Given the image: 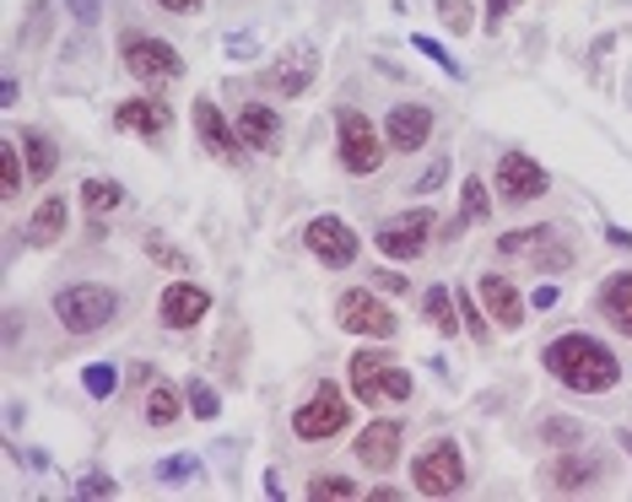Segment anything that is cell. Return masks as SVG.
<instances>
[{"mask_svg":"<svg viewBox=\"0 0 632 502\" xmlns=\"http://www.w3.org/2000/svg\"><path fill=\"white\" fill-rule=\"evenodd\" d=\"M541 362H547L551 378H562V383L579 389V395H605V389H616V378H622V362H616L594 335H562V340H551Z\"/></svg>","mask_w":632,"mask_h":502,"instance_id":"cell-1","label":"cell"},{"mask_svg":"<svg viewBox=\"0 0 632 502\" xmlns=\"http://www.w3.org/2000/svg\"><path fill=\"white\" fill-rule=\"evenodd\" d=\"M114 314H120V293L98 281H77L54 297V319L71 335H98L103 325H114Z\"/></svg>","mask_w":632,"mask_h":502,"instance_id":"cell-2","label":"cell"},{"mask_svg":"<svg viewBox=\"0 0 632 502\" xmlns=\"http://www.w3.org/2000/svg\"><path fill=\"white\" fill-rule=\"evenodd\" d=\"M411 481H417V498H455V492H465L460 443H455V438H438L427 454H417Z\"/></svg>","mask_w":632,"mask_h":502,"instance_id":"cell-3","label":"cell"},{"mask_svg":"<svg viewBox=\"0 0 632 502\" xmlns=\"http://www.w3.org/2000/svg\"><path fill=\"white\" fill-rule=\"evenodd\" d=\"M346 427H351V406L340 400L336 383H319L314 400L297 406V417H293V432L303 438V443H330V438H340Z\"/></svg>","mask_w":632,"mask_h":502,"instance_id":"cell-4","label":"cell"},{"mask_svg":"<svg viewBox=\"0 0 632 502\" xmlns=\"http://www.w3.org/2000/svg\"><path fill=\"white\" fill-rule=\"evenodd\" d=\"M336 141H340V167L346 173H374L384 163V135L357 109H340L336 114Z\"/></svg>","mask_w":632,"mask_h":502,"instance_id":"cell-5","label":"cell"},{"mask_svg":"<svg viewBox=\"0 0 632 502\" xmlns=\"http://www.w3.org/2000/svg\"><path fill=\"white\" fill-rule=\"evenodd\" d=\"M498 254H508V259H536V270H568V265H573V249L557 244V233H551L547 222L503 233V238H498Z\"/></svg>","mask_w":632,"mask_h":502,"instance_id":"cell-6","label":"cell"},{"mask_svg":"<svg viewBox=\"0 0 632 502\" xmlns=\"http://www.w3.org/2000/svg\"><path fill=\"white\" fill-rule=\"evenodd\" d=\"M303 244L314 259H325V265H357V254H363V238L351 233V222H340V216H314L308 222V233H303Z\"/></svg>","mask_w":632,"mask_h":502,"instance_id":"cell-7","label":"cell"},{"mask_svg":"<svg viewBox=\"0 0 632 502\" xmlns=\"http://www.w3.org/2000/svg\"><path fill=\"white\" fill-rule=\"evenodd\" d=\"M551 189L547 167L536 163V157H524V152H503V163H498V195H503L508 206H524V201H541Z\"/></svg>","mask_w":632,"mask_h":502,"instance_id":"cell-8","label":"cell"},{"mask_svg":"<svg viewBox=\"0 0 632 502\" xmlns=\"http://www.w3.org/2000/svg\"><path fill=\"white\" fill-rule=\"evenodd\" d=\"M336 319H340V330H351V335H374V340H389V335L400 330L395 325V314L384 308L374 293H340V303H336Z\"/></svg>","mask_w":632,"mask_h":502,"instance_id":"cell-9","label":"cell"},{"mask_svg":"<svg viewBox=\"0 0 632 502\" xmlns=\"http://www.w3.org/2000/svg\"><path fill=\"white\" fill-rule=\"evenodd\" d=\"M125 71L141 76V82H179V76H184V60H179V49L163 39H130Z\"/></svg>","mask_w":632,"mask_h":502,"instance_id":"cell-10","label":"cell"},{"mask_svg":"<svg viewBox=\"0 0 632 502\" xmlns=\"http://www.w3.org/2000/svg\"><path fill=\"white\" fill-rule=\"evenodd\" d=\"M432 211H400L395 222H384L379 227V254L389 259H417L427 249V238H432Z\"/></svg>","mask_w":632,"mask_h":502,"instance_id":"cell-11","label":"cell"},{"mask_svg":"<svg viewBox=\"0 0 632 502\" xmlns=\"http://www.w3.org/2000/svg\"><path fill=\"white\" fill-rule=\"evenodd\" d=\"M195 135H201V146H206L211 157H222V163H238V152H244L238 125H227L211 98H195Z\"/></svg>","mask_w":632,"mask_h":502,"instance_id":"cell-12","label":"cell"},{"mask_svg":"<svg viewBox=\"0 0 632 502\" xmlns=\"http://www.w3.org/2000/svg\"><path fill=\"white\" fill-rule=\"evenodd\" d=\"M319 76V49H308V43H293L282 60H276V71H271V86L276 92H287V98H303L308 86Z\"/></svg>","mask_w":632,"mask_h":502,"instance_id":"cell-13","label":"cell"},{"mask_svg":"<svg viewBox=\"0 0 632 502\" xmlns=\"http://www.w3.org/2000/svg\"><path fill=\"white\" fill-rule=\"evenodd\" d=\"M384 135H389L395 152H421L427 135H432V109H421V103H400V109H389Z\"/></svg>","mask_w":632,"mask_h":502,"instance_id":"cell-14","label":"cell"},{"mask_svg":"<svg viewBox=\"0 0 632 502\" xmlns=\"http://www.w3.org/2000/svg\"><path fill=\"white\" fill-rule=\"evenodd\" d=\"M157 314H163V325H169V330H195V325L211 314V293L190 287V281H179V287H169V293H163Z\"/></svg>","mask_w":632,"mask_h":502,"instance_id":"cell-15","label":"cell"},{"mask_svg":"<svg viewBox=\"0 0 632 502\" xmlns=\"http://www.w3.org/2000/svg\"><path fill=\"white\" fill-rule=\"evenodd\" d=\"M481 308L492 314V325H503V330H519L524 325V297H519V287L508 281V276H481Z\"/></svg>","mask_w":632,"mask_h":502,"instance_id":"cell-16","label":"cell"},{"mask_svg":"<svg viewBox=\"0 0 632 502\" xmlns=\"http://www.w3.org/2000/svg\"><path fill=\"white\" fill-rule=\"evenodd\" d=\"M114 125L130 130V135H169L173 109L163 103V98H130V103H120Z\"/></svg>","mask_w":632,"mask_h":502,"instance_id":"cell-17","label":"cell"},{"mask_svg":"<svg viewBox=\"0 0 632 502\" xmlns=\"http://www.w3.org/2000/svg\"><path fill=\"white\" fill-rule=\"evenodd\" d=\"M389 357L384 351H357L351 357V395L363 400V406H384L389 395Z\"/></svg>","mask_w":632,"mask_h":502,"instance_id":"cell-18","label":"cell"},{"mask_svg":"<svg viewBox=\"0 0 632 502\" xmlns=\"http://www.w3.org/2000/svg\"><path fill=\"white\" fill-rule=\"evenodd\" d=\"M594 308L611 319V330L632 340V270L605 276V281H600V293H594Z\"/></svg>","mask_w":632,"mask_h":502,"instance_id":"cell-19","label":"cell"},{"mask_svg":"<svg viewBox=\"0 0 632 502\" xmlns=\"http://www.w3.org/2000/svg\"><path fill=\"white\" fill-rule=\"evenodd\" d=\"M400 438H406L400 421H374V427L357 438V460L368 464V470H389V464L400 460Z\"/></svg>","mask_w":632,"mask_h":502,"instance_id":"cell-20","label":"cell"},{"mask_svg":"<svg viewBox=\"0 0 632 502\" xmlns=\"http://www.w3.org/2000/svg\"><path fill=\"white\" fill-rule=\"evenodd\" d=\"M238 135H244V146H254V152H276L282 146V120L265 103H244L238 109Z\"/></svg>","mask_w":632,"mask_h":502,"instance_id":"cell-21","label":"cell"},{"mask_svg":"<svg viewBox=\"0 0 632 502\" xmlns=\"http://www.w3.org/2000/svg\"><path fill=\"white\" fill-rule=\"evenodd\" d=\"M65 216H71V206H65L60 195H49V201L33 211V222H28V244H33V249H49V244L65 233Z\"/></svg>","mask_w":632,"mask_h":502,"instance_id":"cell-22","label":"cell"},{"mask_svg":"<svg viewBox=\"0 0 632 502\" xmlns=\"http://www.w3.org/2000/svg\"><path fill=\"white\" fill-rule=\"evenodd\" d=\"M17 141H22L28 173H33V178H54V167H60V152H54V141H49L43 130H17Z\"/></svg>","mask_w":632,"mask_h":502,"instance_id":"cell-23","label":"cell"},{"mask_svg":"<svg viewBox=\"0 0 632 502\" xmlns=\"http://www.w3.org/2000/svg\"><path fill=\"white\" fill-rule=\"evenodd\" d=\"M594 475H600V464H594V460H557V464L547 470L551 492H584Z\"/></svg>","mask_w":632,"mask_h":502,"instance_id":"cell-24","label":"cell"},{"mask_svg":"<svg viewBox=\"0 0 632 502\" xmlns=\"http://www.w3.org/2000/svg\"><path fill=\"white\" fill-rule=\"evenodd\" d=\"M82 206L92 216H109L114 206H125V184H114V178H82Z\"/></svg>","mask_w":632,"mask_h":502,"instance_id":"cell-25","label":"cell"},{"mask_svg":"<svg viewBox=\"0 0 632 502\" xmlns=\"http://www.w3.org/2000/svg\"><path fill=\"white\" fill-rule=\"evenodd\" d=\"M455 308H460V303H455L449 287H427V319H432L444 335H455L465 325V319H455Z\"/></svg>","mask_w":632,"mask_h":502,"instance_id":"cell-26","label":"cell"},{"mask_svg":"<svg viewBox=\"0 0 632 502\" xmlns=\"http://www.w3.org/2000/svg\"><path fill=\"white\" fill-rule=\"evenodd\" d=\"M22 173H28V157L17 152V141H0V195L6 201L22 189Z\"/></svg>","mask_w":632,"mask_h":502,"instance_id":"cell-27","label":"cell"},{"mask_svg":"<svg viewBox=\"0 0 632 502\" xmlns=\"http://www.w3.org/2000/svg\"><path fill=\"white\" fill-rule=\"evenodd\" d=\"M460 216H465V222H487V216H492V195H487V184H481V178H465Z\"/></svg>","mask_w":632,"mask_h":502,"instance_id":"cell-28","label":"cell"},{"mask_svg":"<svg viewBox=\"0 0 632 502\" xmlns=\"http://www.w3.org/2000/svg\"><path fill=\"white\" fill-rule=\"evenodd\" d=\"M179 406H184V400H179V389L157 383V389L146 395V421H152V427H169V421L179 417Z\"/></svg>","mask_w":632,"mask_h":502,"instance_id":"cell-29","label":"cell"},{"mask_svg":"<svg viewBox=\"0 0 632 502\" xmlns=\"http://www.w3.org/2000/svg\"><path fill=\"white\" fill-rule=\"evenodd\" d=\"M146 254H152L163 270H190V254L179 249V244H169L163 233H146Z\"/></svg>","mask_w":632,"mask_h":502,"instance_id":"cell-30","label":"cell"},{"mask_svg":"<svg viewBox=\"0 0 632 502\" xmlns=\"http://www.w3.org/2000/svg\"><path fill=\"white\" fill-rule=\"evenodd\" d=\"M308 498L314 502H336V498H357V486L346 475H314L308 481Z\"/></svg>","mask_w":632,"mask_h":502,"instance_id":"cell-31","label":"cell"},{"mask_svg":"<svg viewBox=\"0 0 632 502\" xmlns=\"http://www.w3.org/2000/svg\"><path fill=\"white\" fill-rule=\"evenodd\" d=\"M114 383H120V373H114L109 362H92V368L82 373V389L92 395V400H109V395H114Z\"/></svg>","mask_w":632,"mask_h":502,"instance_id":"cell-32","label":"cell"},{"mask_svg":"<svg viewBox=\"0 0 632 502\" xmlns=\"http://www.w3.org/2000/svg\"><path fill=\"white\" fill-rule=\"evenodd\" d=\"M184 395H190V411H195V417H201V421H216V411H222V395H216L211 383H190Z\"/></svg>","mask_w":632,"mask_h":502,"instance_id":"cell-33","label":"cell"},{"mask_svg":"<svg viewBox=\"0 0 632 502\" xmlns=\"http://www.w3.org/2000/svg\"><path fill=\"white\" fill-rule=\"evenodd\" d=\"M455 303H460L465 330L476 335V340H487V314H481V303H470V293H455Z\"/></svg>","mask_w":632,"mask_h":502,"instance_id":"cell-34","label":"cell"},{"mask_svg":"<svg viewBox=\"0 0 632 502\" xmlns=\"http://www.w3.org/2000/svg\"><path fill=\"white\" fill-rule=\"evenodd\" d=\"M195 470H201V460H195V454H179V460H163V481H169V486H184Z\"/></svg>","mask_w":632,"mask_h":502,"instance_id":"cell-35","label":"cell"},{"mask_svg":"<svg viewBox=\"0 0 632 502\" xmlns=\"http://www.w3.org/2000/svg\"><path fill=\"white\" fill-rule=\"evenodd\" d=\"M541 438H547V443H562V449H568V443H579V421L551 417L547 427H541Z\"/></svg>","mask_w":632,"mask_h":502,"instance_id":"cell-36","label":"cell"},{"mask_svg":"<svg viewBox=\"0 0 632 502\" xmlns=\"http://www.w3.org/2000/svg\"><path fill=\"white\" fill-rule=\"evenodd\" d=\"M411 49H421L427 60H438V65H444L449 76H460V65L449 60V49H444V43H438V39H427V33H417V39H411Z\"/></svg>","mask_w":632,"mask_h":502,"instance_id":"cell-37","label":"cell"},{"mask_svg":"<svg viewBox=\"0 0 632 502\" xmlns=\"http://www.w3.org/2000/svg\"><path fill=\"white\" fill-rule=\"evenodd\" d=\"M444 178H449V163H444V157H432V163H427V173H417V178H411V189H417V195H432Z\"/></svg>","mask_w":632,"mask_h":502,"instance_id":"cell-38","label":"cell"},{"mask_svg":"<svg viewBox=\"0 0 632 502\" xmlns=\"http://www.w3.org/2000/svg\"><path fill=\"white\" fill-rule=\"evenodd\" d=\"M470 0H438V17L455 28V33H470V11H465Z\"/></svg>","mask_w":632,"mask_h":502,"instance_id":"cell-39","label":"cell"},{"mask_svg":"<svg viewBox=\"0 0 632 502\" xmlns=\"http://www.w3.org/2000/svg\"><path fill=\"white\" fill-rule=\"evenodd\" d=\"M77 492H82V498H114V481H109L103 470H92L86 481H77Z\"/></svg>","mask_w":632,"mask_h":502,"instance_id":"cell-40","label":"cell"},{"mask_svg":"<svg viewBox=\"0 0 632 502\" xmlns=\"http://www.w3.org/2000/svg\"><path fill=\"white\" fill-rule=\"evenodd\" d=\"M513 6H519V0H487V28H492V33L503 28V17L513 11Z\"/></svg>","mask_w":632,"mask_h":502,"instance_id":"cell-41","label":"cell"},{"mask_svg":"<svg viewBox=\"0 0 632 502\" xmlns=\"http://www.w3.org/2000/svg\"><path fill=\"white\" fill-rule=\"evenodd\" d=\"M65 6H71L77 22H98V11H103V0H65Z\"/></svg>","mask_w":632,"mask_h":502,"instance_id":"cell-42","label":"cell"},{"mask_svg":"<svg viewBox=\"0 0 632 502\" xmlns=\"http://www.w3.org/2000/svg\"><path fill=\"white\" fill-rule=\"evenodd\" d=\"M374 281H379V293H406V276H400V270H379V276H374Z\"/></svg>","mask_w":632,"mask_h":502,"instance_id":"cell-43","label":"cell"},{"mask_svg":"<svg viewBox=\"0 0 632 502\" xmlns=\"http://www.w3.org/2000/svg\"><path fill=\"white\" fill-rule=\"evenodd\" d=\"M254 49H259V43L244 39V33H233V39H227V54H233V60H249Z\"/></svg>","mask_w":632,"mask_h":502,"instance_id":"cell-44","label":"cell"},{"mask_svg":"<svg viewBox=\"0 0 632 502\" xmlns=\"http://www.w3.org/2000/svg\"><path fill=\"white\" fill-rule=\"evenodd\" d=\"M163 11H179V17H190V11H201V0H157Z\"/></svg>","mask_w":632,"mask_h":502,"instance_id":"cell-45","label":"cell"},{"mask_svg":"<svg viewBox=\"0 0 632 502\" xmlns=\"http://www.w3.org/2000/svg\"><path fill=\"white\" fill-rule=\"evenodd\" d=\"M0 103H6V109L17 103V76H6V82H0Z\"/></svg>","mask_w":632,"mask_h":502,"instance_id":"cell-46","label":"cell"},{"mask_svg":"<svg viewBox=\"0 0 632 502\" xmlns=\"http://www.w3.org/2000/svg\"><path fill=\"white\" fill-rule=\"evenodd\" d=\"M536 308H557V287H551V281L536 293Z\"/></svg>","mask_w":632,"mask_h":502,"instance_id":"cell-47","label":"cell"},{"mask_svg":"<svg viewBox=\"0 0 632 502\" xmlns=\"http://www.w3.org/2000/svg\"><path fill=\"white\" fill-rule=\"evenodd\" d=\"M616 438H622V449H628V454H632V432H616Z\"/></svg>","mask_w":632,"mask_h":502,"instance_id":"cell-48","label":"cell"}]
</instances>
